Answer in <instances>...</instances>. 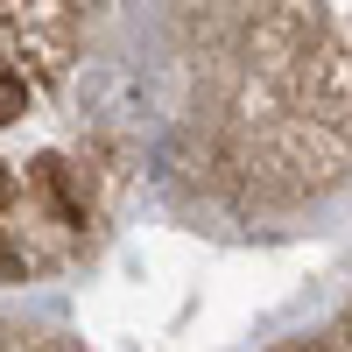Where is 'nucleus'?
<instances>
[{"label":"nucleus","instance_id":"f257e3e1","mask_svg":"<svg viewBox=\"0 0 352 352\" xmlns=\"http://www.w3.org/2000/svg\"><path fill=\"white\" fill-rule=\"evenodd\" d=\"M155 190L219 240L352 212V0H134Z\"/></svg>","mask_w":352,"mask_h":352},{"label":"nucleus","instance_id":"7ed1b4c3","mask_svg":"<svg viewBox=\"0 0 352 352\" xmlns=\"http://www.w3.org/2000/svg\"><path fill=\"white\" fill-rule=\"evenodd\" d=\"M310 345H352V289L338 296V310L324 317V324H317V338H310Z\"/></svg>","mask_w":352,"mask_h":352},{"label":"nucleus","instance_id":"f03ea898","mask_svg":"<svg viewBox=\"0 0 352 352\" xmlns=\"http://www.w3.org/2000/svg\"><path fill=\"white\" fill-rule=\"evenodd\" d=\"M148 176L134 0H0V310L85 275Z\"/></svg>","mask_w":352,"mask_h":352}]
</instances>
